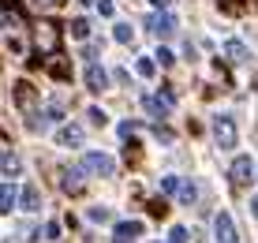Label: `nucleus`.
<instances>
[{
    "instance_id": "4be33fe9",
    "label": "nucleus",
    "mask_w": 258,
    "mask_h": 243,
    "mask_svg": "<svg viewBox=\"0 0 258 243\" xmlns=\"http://www.w3.org/2000/svg\"><path fill=\"white\" fill-rule=\"evenodd\" d=\"M86 217H90L94 224H105V221H112V210H105V206H90V210H86Z\"/></svg>"
},
{
    "instance_id": "39448f33",
    "label": "nucleus",
    "mask_w": 258,
    "mask_h": 243,
    "mask_svg": "<svg viewBox=\"0 0 258 243\" xmlns=\"http://www.w3.org/2000/svg\"><path fill=\"white\" fill-rule=\"evenodd\" d=\"M228 179H232L236 187H243V184H251L254 179V161L247 157V154H239L236 161H232V168H228Z\"/></svg>"
},
{
    "instance_id": "f257e3e1",
    "label": "nucleus",
    "mask_w": 258,
    "mask_h": 243,
    "mask_svg": "<svg viewBox=\"0 0 258 243\" xmlns=\"http://www.w3.org/2000/svg\"><path fill=\"white\" fill-rule=\"evenodd\" d=\"M56 49H60V26L56 23H38L34 26V52H38V60L56 56Z\"/></svg>"
},
{
    "instance_id": "f704fd0d",
    "label": "nucleus",
    "mask_w": 258,
    "mask_h": 243,
    "mask_svg": "<svg viewBox=\"0 0 258 243\" xmlns=\"http://www.w3.org/2000/svg\"><path fill=\"white\" fill-rule=\"evenodd\" d=\"M150 4H154V8H165V4H168V0H150Z\"/></svg>"
},
{
    "instance_id": "c756f323",
    "label": "nucleus",
    "mask_w": 258,
    "mask_h": 243,
    "mask_svg": "<svg viewBox=\"0 0 258 243\" xmlns=\"http://www.w3.org/2000/svg\"><path fill=\"white\" fill-rule=\"evenodd\" d=\"M86 116H90V124H94V128H101V124H105V112H101V109H90Z\"/></svg>"
},
{
    "instance_id": "dca6fc26",
    "label": "nucleus",
    "mask_w": 258,
    "mask_h": 243,
    "mask_svg": "<svg viewBox=\"0 0 258 243\" xmlns=\"http://www.w3.org/2000/svg\"><path fill=\"white\" fill-rule=\"evenodd\" d=\"M49 75L52 79H60V83H68V75H71V68H68V56L56 49V60H49Z\"/></svg>"
},
{
    "instance_id": "cd10ccee",
    "label": "nucleus",
    "mask_w": 258,
    "mask_h": 243,
    "mask_svg": "<svg viewBox=\"0 0 258 243\" xmlns=\"http://www.w3.org/2000/svg\"><path fill=\"white\" fill-rule=\"evenodd\" d=\"M157 60L168 68V64H176V52H172V49H157Z\"/></svg>"
},
{
    "instance_id": "412c9836",
    "label": "nucleus",
    "mask_w": 258,
    "mask_h": 243,
    "mask_svg": "<svg viewBox=\"0 0 258 243\" xmlns=\"http://www.w3.org/2000/svg\"><path fill=\"white\" fill-rule=\"evenodd\" d=\"M68 30H71V38H79V41L90 38V23H86V19H71V23H68Z\"/></svg>"
},
{
    "instance_id": "f3484780",
    "label": "nucleus",
    "mask_w": 258,
    "mask_h": 243,
    "mask_svg": "<svg viewBox=\"0 0 258 243\" xmlns=\"http://www.w3.org/2000/svg\"><path fill=\"white\" fill-rule=\"evenodd\" d=\"M176 199H180V206H195V199H199V187H195L191 179H183L180 191H176Z\"/></svg>"
},
{
    "instance_id": "473e14b6",
    "label": "nucleus",
    "mask_w": 258,
    "mask_h": 243,
    "mask_svg": "<svg viewBox=\"0 0 258 243\" xmlns=\"http://www.w3.org/2000/svg\"><path fill=\"white\" fill-rule=\"evenodd\" d=\"M154 135H157V139H161V142H172V131H168V128H157Z\"/></svg>"
},
{
    "instance_id": "20e7f679",
    "label": "nucleus",
    "mask_w": 258,
    "mask_h": 243,
    "mask_svg": "<svg viewBox=\"0 0 258 243\" xmlns=\"http://www.w3.org/2000/svg\"><path fill=\"white\" fill-rule=\"evenodd\" d=\"M213 236H217V243H236L239 239V228H236L232 213H217V217H213Z\"/></svg>"
},
{
    "instance_id": "a878e982",
    "label": "nucleus",
    "mask_w": 258,
    "mask_h": 243,
    "mask_svg": "<svg viewBox=\"0 0 258 243\" xmlns=\"http://www.w3.org/2000/svg\"><path fill=\"white\" fill-rule=\"evenodd\" d=\"M168 243H187V228H183V224H176V228L168 232Z\"/></svg>"
},
{
    "instance_id": "1a4fd4ad",
    "label": "nucleus",
    "mask_w": 258,
    "mask_h": 243,
    "mask_svg": "<svg viewBox=\"0 0 258 243\" xmlns=\"http://www.w3.org/2000/svg\"><path fill=\"white\" fill-rule=\"evenodd\" d=\"M56 146H68V150L83 146V128H79V124H64V128L56 131Z\"/></svg>"
},
{
    "instance_id": "4468645a",
    "label": "nucleus",
    "mask_w": 258,
    "mask_h": 243,
    "mask_svg": "<svg viewBox=\"0 0 258 243\" xmlns=\"http://www.w3.org/2000/svg\"><path fill=\"white\" fill-rule=\"evenodd\" d=\"M23 161L12 154V150H0V176H19Z\"/></svg>"
},
{
    "instance_id": "393cba45",
    "label": "nucleus",
    "mask_w": 258,
    "mask_h": 243,
    "mask_svg": "<svg viewBox=\"0 0 258 243\" xmlns=\"http://www.w3.org/2000/svg\"><path fill=\"white\" fill-rule=\"evenodd\" d=\"M135 68H139V75H142V79H154V71H157L150 56H139V64H135Z\"/></svg>"
},
{
    "instance_id": "bb28decb",
    "label": "nucleus",
    "mask_w": 258,
    "mask_h": 243,
    "mask_svg": "<svg viewBox=\"0 0 258 243\" xmlns=\"http://www.w3.org/2000/svg\"><path fill=\"white\" fill-rule=\"evenodd\" d=\"M34 8H41V12H52V8H60L64 0H30Z\"/></svg>"
},
{
    "instance_id": "aec40b11",
    "label": "nucleus",
    "mask_w": 258,
    "mask_h": 243,
    "mask_svg": "<svg viewBox=\"0 0 258 243\" xmlns=\"http://www.w3.org/2000/svg\"><path fill=\"white\" fill-rule=\"evenodd\" d=\"M112 38H116L120 45H131V41H135V30H131L127 23H116V26H112Z\"/></svg>"
},
{
    "instance_id": "7c9ffc66",
    "label": "nucleus",
    "mask_w": 258,
    "mask_h": 243,
    "mask_svg": "<svg viewBox=\"0 0 258 243\" xmlns=\"http://www.w3.org/2000/svg\"><path fill=\"white\" fill-rule=\"evenodd\" d=\"M97 12H101V15H112L116 8H112V0H97Z\"/></svg>"
},
{
    "instance_id": "0eeeda50",
    "label": "nucleus",
    "mask_w": 258,
    "mask_h": 243,
    "mask_svg": "<svg viewBox=\"0 0 258 243\" xmlns=\"http://www.w3.org/2000/svg\"><path fill=\"white\" fill-rule=\"evenodd\" d=\"M15 105H19L23 112H34V105H38V90H34L30 83H15Z\"/></svg>"
},
{
    "instance_id": "9d476101",
    "label": "nucleus",
    "mask_w": 258,
    "mask_h": 243,
    "mask_svg": "<svg viewBox=\"0 0 258 243\" xmlns=\"http://www.w3.org/2000/svg\"><path fill=\"white\" fill-rule=\"evenodd\" d=\"M142 232H146V224H142V221H120L116 224V243H131L135 236H142Z\"/></svg>"
},
{
    "instance_id": "5701e85b",
    "label": "nucleus",
    "mask_w": 258,
    "mask_h": 243,
    "mask_svg": "<svg viewBox=\"0 0 258 243\" xmlns=\"http://www.w3.org/2000/svg\"><path fill=\"white\" fill-rule=\"evenodd\" d=\"M217 8H221L225 15H239V12L247 8V0H217Z\"/></svg>"
},
{
    "instance_id": "2eb2a0df",
    "label": "nucleus",
    "mask_w": 258,
    "mask_h": 243,
    "mask_svg": "<svg viewBox=\"0 0 258 243\" xmlns=\"http://www.w3.org/2000/svg\"><path fill=\"white\" fill-rule=\"evenodd\" d=\"M142 109L154 116V120H165V116H168V101H165V97H142Z\"/></svg>"
},
{
    "instance_id": "b1692460",
    "label": "nucleus",
    "mask_w": 258,
    "mask_h": 243,
    "mask_svg": "<svg viewBox=\"0 0 258 243\" xmlns=\"http://www.w3.org/2000/svg\"><path fill=\"white\" fill-rule=\"evenodd\" d=\"M180 184H183V176H165L161 179V191L165 195H176V191H180Z\"/></svg>"
},
{
    "instance_id": "2f4dec72",
    "label": "nucleus",
    "mask_w": 258,
    "mask_h": 243,
    "mask_svg": "<svg viewBox=\"0 0 258 243\" xmlns=\"http://www.w3.org/2000/svg\"><path fill=\"white\" fill-rule=\"evenodd\" d=\"M45 236H49V239H60V224H56V221H49V228H45Z\"/></svg>"
},
{
    "instance_id": "ddd939ff",
    "label": "nucleus",
    "mask_w": 258,
    "mask_h": 243,
    "mask_svg": "<svg viewBox=\"0 0 258 243\" xmlns=\"http://www.w3.org/2000/svg\"><path fill=\"white\" fill-rule=\"evenodd\" d=\"M19 202H23V210H26V213H38V210H41V195H38V187L26 184L23 191H19Z\"/></svg>"
},
{
    "instance_id": "f8f14e48",
    "label": "nucleus",
    "mask_w": 258,
    "mask_h": 243,
    "mask_svg": "<svg viewBox=\"0 0 258 243\" xmlns=\"http://www.w3.org/2000/svg\"><path fill=\"white\" fill-rule=\"evenodd\" d=\"M0 26H4V30H19V26H26V19L15 12V4H4L0 8Z\"/></svg>"
},
{
    "instance_id": "f03ea898",
    "label": "nucleus",
    "mask_w": 258,
    "mask_h": 243,
    "mask_svg": "<svg viewBox=\"0 0 258 243\" xmlns=\"http://www.w3.org/2000/svg\"><path fill=\"white\" fill-rule=\"evenodd\" d=\"M213 139H217L221 150H236L239 131H236V120H232L228 112H217V116H213Z\"/></svg>"
},
{
    "instance_id": "6ab92c4d",
    "label": "nucleus",
    "mask_w": 258,
    "mask_h": 243,
    "mask_svg": "<svg viewBox=\"0 0 258 243\" xmlns=\"http://www.w3.org/2000/svg\"><path fill=\"white\" fill-rule=\"evenodd\" d=\"M225 56L232 60V64H243V60H247V45L243 41H228L225 45Z\"/></svg>"
},
{
    "instance_id": "c9c22d12",
    "label": "nucleus",
    "mask_w": 258,
    "mask_h": 243,
    "mask_svg": "<svg viewBox=\"0 0 258 243\" xmlns=\"http://www.w3.org/2000/svg\"><path fill=\"white\" fill-rule=\"evenodd\" d=\"M79 4H83V8H86V4H94V0H79Z\"/></svg>"
},
{
    "instance_id": "7ed1b4c3",
    "label": "nucleus",
    "mask_w": 258,
    "mask_h": 243,
    "mask_svg": "<svg viewBox=\"0 0 258 243\" xmlns=\"http://www.w3.org/2000/svg\"><path fill=\"white\" fill-rule=\"evenodd\" d=\"M79 168L90 172V176H112L116 172V157H109V154H83Z\"/></svg>"
},
{
    "instance_id": "423d86ee",
    "label": "nucleus",
    "mask_w": 258,
    "mask_h": 243,
    "mask_svg": "<svg viewBox=\"0 0 258 243\" xmlns=\"http://www.w3.org/2000/svg\"><path fill=\"white\" fill-rule=\"evenodd\" d=\"M79 172H83V168H60V172H56L60 187H64L68 195H83V191H86V179L79 176Z\"/></svg>"
},
{
    "instance_id": "e433bc0d",
    "label": "nucleus",
    "mask_w": 258,
    "mask_h": 243,
    "mask_svg": "<svg viewBox=\"0 0 258 243\" xmlns=\"http://www.w3.org/2000/svg\"><path fill=\"white\" fill-rule=\"evenodd\" d=\"M254 90H258V75H254Z\"/></svg>"
},
{
    "instance_id": "6e6552de",
    "label": "nucleus",
    "mask_w": 258,
    "mask_h": 243,
    "mask_svg": "<svg viewBox=\"0 0 258 243\" xmlns=\"http://www.w3.org/2000/svg\"><path fill=\"white\" fill-rule=\"evenodd\" d=\"M86 90H94V94L109 90V71H105V68H97L94 60L86 64Z\"/></svg>"
},
{
    "instance_id": "a211bd4d",
    "label": "nucleus",
    "mask_w": 258,
    "mask_h": 243,
    "mask_svg": "<svg viewBox=\"0 0 258 243\" xmlns=\"http://www.w3.org/2000/svg\"><path fill=\"white\" fill-rule=\"evenodd\" d=\"M15 199H19V191H15L12 184H0V213H8V210H12Z\"/></svg>"
},
{
    "instance_id": "c85d7f7f",
    "label": "nucleus",
    "mask_w": 258,
    "mask_h": 243,
    "mask_svg": "<svg viewBox=\"0 0 258 243\" xmlns=\"http://www.w3.org/2000/svg\"><path fill=\"white\" fill-rule=\"evenodd\" d=\"M135 128H139L135 120H123V124H120V135H123V139H131V135H135Z\"/></svg>"
},
{
    "instance_id": "9b49d317",
    "label": "nucleus",
    "mask_w": 258,
    "mask_h": 243,
    "mask_svg": "<svg viewBox=\"0 0 258 243\" xmlns=\"http://www.w3.org/2000/svg\"><path fill=\"white\" fill-rule=\"evenodd\" d=\"M146 26L157 34V38H168V34L176 30V15H165V12H161V15H154V19H150Z\"/></svg>"
},
{
    "instance_id": "72a5a7b5",
    "label": "nucleus",
    "mask_w": 258,
    "mask_h": 243,
    "mask_svg": "<svg viewBox=\"0 0 258 243\" xmlns=\"http://www.w3.org/2000/svg\"><path fill=\"white\" fill-rule=\"evenodd\" d=\"M251 213H254V217H258V195H254V199H251Z\"/></svg>"
}]
</instances>
